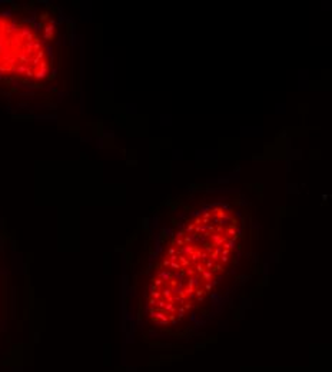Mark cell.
<instances>
[{"label": "cell", "mask_w": 332, "mask_h": 372, "mask_svg": "<svg viewBox=\"0 0 332 372\" xmlns=\"http://www.w3.org/2000/svg\"><path fill=\"white\" fill-rule=\"evenodd\" d=\"M82 52L75 20L46 0H0V112L56 120L77 96Z\"/></svg>", "instance_id": "cell-1"}, {"label": "cell", "mask_w": 332, "mask_h": 372, "mask_svg": "<svg viewBox=\"0 0 332 372\" xmlns=\"http://www.w3.org/2000/svg\"><path fill=\"white\" fill-rule=\"evenodd\" d=\"M236 241V220L225 206L189 210L162 242L145 289L147 319L162 328L193 318L226 271Z\"/></svg>", "instance_id": "cell-2"}, {"label": "cell", "mask_w": 332, "mask_h": 372, "mask_svg": "<svg viewBox=\"0 0 332 372\" xmlns=\"http://www.w3.org/2000/svg\"><path fill=\"white\" fill-rule=\"evenodd\" d=\"M24 295V269L7 223L0 215V336L20 315Z\"/></svg>", "instance_id": "cell-3"}]
</instances>
